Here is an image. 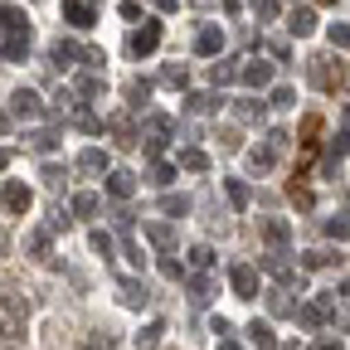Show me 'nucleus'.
Wrapping results in <instances>:
<instances>
[{
    "label": "nucleus",
    "mask_w": 350,
    "mask_h": 350,
    "mask_svg": "<svg viewBox=\"0 0 350 350\" xmlns=\"http://www.w3.org/2000/svg\"><path fill=\"white\" fill-rule=\"evenodd\" d=\"M214 301V282L209 278H190V306H209Z\"/></svg>",
    "instance_id": "obj_14"
},
{
    "label": "nucleus",
    "mask_w": 350,
    "mask_h": 350,
    "mask_svg": "<svg viewBox=\"0 0 350 350\" xmlns=\"http://www.w3.org/2000/svg\"><path fill=\"white\" fill-rule=\"evenodd\" d=\"M287 195H292V204H297V209H312V190H301V185H292Z\"/></svg>",
    "instance_id": "obj_45"
},
{
    "label": "nucleus",
    "mask_w": 350,
    "mask_h": 350,
    "mask_svg": "<svg viewBox=\"0 0 350 350\" xmlns=\"http://www.w3.org/2000/svg\"><path fill=\"white\" fill-rule=\"evenodd\" d=\"M195 49L209 59V54H219V49H224V29H204L200 39H195Z\"/></svg>",
    "instance_id": "obj_19"
},
{
    "label": "nucleus",
    "mask_w": 350,
    "mask_h": 350,
    "mask_svg": "<svg viewBox=\"0 0 350 350\" xmlns=\"http://www.w3.org/2000/svg\"><path fill=\"white\" fill-rule=\"evenodd\" d=\"M98 209H103V200H98L93 190H83V195H73V214H78V219H93Z\"/></svg>",
    "instance_id": "obj_16"
},
{
    "label": "nucleus",
    "mask_w": 350,
    "mask_h": 350,
    "mask_svg": "<svg viewBox=\"0 0 350 350\" xmlns=\"http://www.w3.org/2000/svg\"><path fill=\"white\" fill-rule=\"evenodd\" d=\"M122 253H126V262H131V268H146V253L137 248V239H131V229H126V243H122Z\"/></svg>",
    "instance_id": "obj_33"
},
{
    "label": "nucleus",
    "mask_w": 350,
    "mask_h": 350,
    "mask_svg": "<svg viewBox=\"0 0 350 350\" xmlns=\"http://www.w3.org/2000/svg\"><path fill=\"white\" fill-rule=\"evenodd\" d=\"M78 170H83V175H103V170H107V151H103V146L78 151Z\"/></svg>",
    "instance_id": "obj_11"
},
{
    "label": "nucleus",
    "mask_w": 350,
    "mask_h": 350,
    "mask_svg": "<svg viewBox=\"0 0 350 350\" xmlns=\"http://www.w3.org/2000/svg\"><path fill=\"white\" fill-rule=\"evenodd\" d=\"M258 229H262V239H268L273 248H282V243L292 239V229L282 224V219H262V224H258Z\"/></svg>",
    "instance_id": "obj_12"
},
{
    "label": "nucleus",
    "mask_w": 350,
    "mask_h": 350,
    "mask_svg": "<svg viewBox=\"0 0 350 350\" xmlns=\"http://www.w3.org/2000/svg\"><path fill=\"white\" fill-rule=\"evenodd\" d=\"M326 262H336L331 253H321V248H312V253H301V268L306 273H317V268H326Z\"/></svg>",
    "instance_id": "obj_34"
},
{
    "label": "nucleus",
    "mask_w": 350,
    "mask_h": 350,
    "mask_svg": "<svg viewBox=\"0 0 350 350\" xmlns=\"http://www.w3.org/2000/svg\"><path fill=\"white\" fill-rule=\"evenodd\" d=\"M161 336H165V321L142 326V331H137V350H156V345H161Z\"/></svg>",
    "instance_id": "obj_15"
},
{
    "label": "nucleus",
    "mask_w": 350,
    "mask_h": 350,
    "mask_svg": "<svg viewBox=\"0 0 350 350\" xmlns=\"http://www.w3.org/2000/svg\"><path fill=\"white\" fill-rule=\"evenodd\" d=\"M131 190H137V175L131 170H107V195L112 200H131Z\"/></svg>",
    "instance_id": "obj_9"
},
{
    "label": "nucleus",
    "mask_w": 350,
    "mask_h": 350,
    "mask_svg": "<svg viewBox=\"0 0 350 350\" xmlns=\"http://www.w3.org/2000/svg\"><path fill=\"white\" fill-rule=\"evenodd\" d=\"M73 122H78V126H83V131H93V137H98V131H103V122H98V117H93V112H78V117H73Z\"/></svg>",
    "instance_id": "obj_44"
},
{
    "label": "nucleus",
    "mask_w": 350,
    "mask_h": 350,
    "mask_svg": "<svg viewBox=\"0 0 350 350\" xmlns=\"http://www.w3.org/2000/svg\"><path fill=\"white\" fill-rule=\"evenodd\" d=\"M219 350H243V345H239V340H234V336L224 331V336H219Z\"/></svg>",
    "instance_id": "obj_51"
},
{
    "label": "nucleus",
    "mask_w": 350,
    "mask_h": 350,
    "mask_svg": "<svg viewBox=\"0 0 350 350\" xmlns=\"http://www.w3.org/2000/svg\"><path fill=\"white\" fill-rule=\"evenodd\" d=\"M146 234H151V243H156V248H170V243H175L170 224H161V219H151V224H146Z\"/></svg>",
    "instance_id": "obj_22"
},
{
    "label": "nucleus",
    "mask_w": 350,
    "mask_h": 350,
    "mask_svg": "<svg viewBox=\"0 0 350 350\" xmlns=\"http://www.w3.org/2000/svg\"><path fill=\"white\" fill-rule=\"evenodd\" d=\"M229 282H234V292H239L243 301L258 297V273L248 268V262H234V268H229Z\"/></svg>",
    "instance_id": "obj_6"
},
{
    "label": "nucleus",
    "mask_w": 350,
    "mask_h": 350,
    "mask_svg": "<svg viewBox=\"0 0 350 350\" xmlns=\"http://www.w3.org/2000/svg\"><path fill=\"white\" fill-rule=\"evenodd\" d=\"M151 175H156V185H170V180H175V165H156Z\"/></svg>",
    "instance_id": "obj_49"
},
{
    "label": "nucleus",
    "mask_w": 350,
    "mask_h": 350,
    "mask_svg": "<svg viewBox=\"0 0 350 350\" xmlns=\"http://www.w3.org/2000/svg\"><path fill=\"white\" fill-rule=\"evenodd\" d=\"M0 200H5V209H10V214H29V204H34L29 185H20V180H5V190H0Z\"/></svg>",
    "instance_id": "obj_7"
},
{
    "label": "nucleus",
    "mask_w": 350,
    "mask_h": 350,
    "mask_svg": "<svg viewBox=\"0 0 350 350\" xmlns=\"http://www.w3.org/2000/svg\"><path fill=\"white\" fill-rule=\"evenodd\" d=\"M224 190H229V204L234 209H248V185L243 180H224Z\"/></svg>",
    "instance_id": "obj_30"
},
{
    "label": "nucleus",
    "mask_w": 350,
    "mask_h": 350,
    "mask_svg": "<svg viewBox=\"0 0 350 350\" xmlns=\"http://www.w3.org/2000/svg\"><path fill=\"white\" fill-rule=\"evenodd\" d=\"M209 78H214V83H234V78H239V68H234V64H214V68H209Z\"/></svg>",
    "instance_id": "obj_40"
},
{
    "label": "nucleus",
    "mask_w": 350,
    "mask_h": 350,
    "mask_svg": "<svg viewBox=\"0 0 350 350\" xmlns=\"http://www.w3.org/2000/svg\"><path fill=\"white\" fill-rule=\"evenodd\" d=\"M83 350H107V340H98V336H93V340H83Z\"/></svg>",
    "instance_id": "obj_52"
},
{
    "label": "nucleus",
    "mask_w": 350,
    "mask_h": 350,
    "mask_svg": "<svg viewBox=\"0 0 350 350\" xmlns=\"http://www.w3.org/2000/svg\"><path fill=\"white\" fill-rule=\"evenodd\" d=\"M161 209H165V214H190V200H185V195H165Z\"/></svg>",
    "instance_id": "obj_37"
},
{
    "label": "nucleus",
    "mask_w": 350,
    "mask_h": 350,
    "mask_svg": "<svg viewBox=\"0 0 350 350\" xmlns=\"http://www.w3.org/2000/svg\"><path fill=\"white\" fill-rule=\"evenodd\" d=\"M262 273H273L282 287H292L297 282V268H292V262H287V253L282 248H273V253H262Z\"/></svg>",
    "instance_id": "obj_3"
},
{
    "label": "nucleus",
    "mask_w": 350,
    "mask_h": 350,
    "mask_svg": "<svg viewBox=\"0 0 350 350\" xmlns=\"http://www.w3.org/2000/svg\"><path fill=\"white\" fill-rule=\"evenodd\" d=\"M248 340H253L258 350H273V345H278V336H273L268 321H253V326H248Z\"/></svg>",
    "instance_id": "obj_17"
},
{
    "label": "nucleus",
    "mask_w": 350,
    "mask_h": 350,
    "mask_svg": "<svg viewBox=\"0 0 350 350\" xmlns=\"http://www.w3.org/2000/svg\"><path fill=\"white\" fill-rule=\"evenodd\" d=\"M273 156H278L273 146H258V151H248V165H253V170L262 175V170H273Z\"/></svg>",
    "instance_id": "obj_26"
},
{
    "label": "nucleus",
    "mask_w": 350,
    "mask_h": 350,
    "mask_svg": "<svg viewBox=\"0 0 350 350\" xmlns=\"http://www.w3.org/2000/svg\"><path fill=\"white\" fill-rule=\"evenodd\" d=\"M331 301L336 297H321V301H306V306H292V317L306 326V331H317L321 321H326V312H331Z\"/></svg>",
    "instance_id": "obj_4"
},
{
    "label": "nucleus",
    "mask_w": 350,
    "mask_h": 350,
    "mask_svg": "<svg viewBox=\"0 0 350 350\" xmlns=\"http://www.w3.org/2000/svg\"><path fill=\"white\" fill-rule=\"evenodd\" d=\"M239 78H243L248 88H268V83H273V64L253 59V64H243V68H239Z\"/></svg>",
    "instance_id": "obj_10"
},
{
    "label": "nucleus",
    "mask_w": 350,
    "mask_h": 350,
    "mask_svg": "<svg viewBox=\"0 0 350 350\" xmlns=\"http://www.w3.org/2000/svg\"><path fill=\"white\" fill-rule=\"evenodd\" d=\"M88 243H93V253H103V258H112V239H107L103 229H93V239H88Z\"/></svg>",
    "instance_id": "obj_43"
},
{
    "label": "nucleus",
    "mask_w": 350,
    "mask_h": 350,
    "mask_svg": "<svg viewBox=\"0 0 350 350\" xmlns=\"http://www.w3.org/2000/svg\"><path fill=\"white\" fill-rule=\"evenodd\" d=\"M103 88H107V83H103L98 73H83V78H78V93H83V98H103Z\"/></svg>",
    "instance_id": "obj_28"
},
{
    "label": "nucleus",
    "mask_w": 350,
    "mask_h": 350,
    "mask_svg": "<svg viewBox=\"0 0 350 350\" xmlns=\"http://www.w3.org/2000/svg\"><path fill=\"white\" fill-rule=\"evenodd\" d=\"M25 243H29V253H34V258H49V234H29Z\"/></svg>",
    "instance_id": "obj_39"
},
{
    "label": "nucleus",
    "mask_w": 350,
    "mask_h": 350,
    "mask_svg": "<svg viewBox=\"0 0 350 350\" xmlns=\"http://www.w3.org/2000/svg\"><path fill=\"white\" fill-rule=\"evenodd\" d=\"M317 350H340V336H321V340H317Z\"/></svg>",
    "instance_id": "obj_50"
},
{
    "label": "nucleus",
    "mask_w": 350,
    "mask_h": 350,
    "mask_svg": "<svg viewBox=\"0 0 350 350\" xmlns=\"http://www.w3.org/2000/svg\"><path fill=\"white\" fill-rule=\"evenodd\" d=\"M5 131H10V112H5V107H0V137H5Z\"/></svg>",
    "instance_id": "obj_53"
},
{
    "label": "nucleus",
    "mask_w": 350,
    "mask_h": 350,
    "mask_svg": "<svg viewBox=\"0 0 350 350\" xmlns=\"http://www.w3.org/2000/svg\"><path fill=\"white\" fill-rule=\"evenodd\" d=\"M345 151H350V126L331 137V165H336V156H345Z\"/></svg>",
    "instance_id": "obj_38"
},
{
    "label": "nucleus",
    "mask_w": 350,
    "mask_h": 350,
    "mask_svg": "<svg viewBox=\"0 0 350 350\" xmlns=\"http://www.w3.org/2000/svg\"><path fill=\"white\" fill-rule=\"evenodd\" d=\"M29 146H34V151H44V156H49V151L59 146V131H34V137H29Z\"/></svg>",
    "instance_id": "obj_31"
},
{
    "label": "nucleus",
    "mask_w": 350,
    "mask_h": 350,
    "mask_svg": "<svg viewBox=\"0 0 350 350\" xmlns=\"http://www.w3.org/2000/svg\"><path fill=\"white\" fill-rule=\"evenodd\" d=\"M185 107H190V112H200V117H209V112H219V103H214L209 93H190V98H185Z\"/></svg>",
    "instance_id": "obj_23"
},
{
    "label": "nucleus",
    "mask_w": 350,
    "mask_h": 350,
    "mask_svg": "<svg viewBox=\"0 0 350 350\" xmlns=\"http://www.w3.org/2000/svg\"><path fill=\"white\" fill-rule=\"evenodd\" d=\"M146 98H151V83H126V103L137 107V112L146 107Z\"/></svg>",
    "instance_id": "obj_29"
},
{
    "label": "nucleus",
    "mask_w": 350,
    "mask_h": 350,
    "mask_svg": "<svg viewBox=\"0 0 350 350\" xmlns=\"http://www.w3.org/2000/svg\"><path fill=\"white\" fill-rule=\"evenodd\" d=\"M273 107H297V93H292V88H278V93H273Z\"/></svg>",
    "instance_id": "obj_46"
},
{
    "label": "nucleus",
    "mask_w": 350,
    "mask_h": 350,
    "mask_svg": "<svg viewBox=\"0 0 350 350\" xmlns=\"http://www.w3.org/2000/svg\"><path fill=\"white\" fill-rule=\"evenodd\" d=\"M185 78H190V73H185V64H170V68L161 73V83H165V88H185Z\"/></svg>",
    "instance_id": "obj_35"
},
{
    "label": "nucleus",
    "mask_w": 350,
    "mask_h": 350,
    "mask_svg": "<svg viewBox=\"0 0 350 350\" xmlns=\"http://www.w3.org/2000/svg\"><path fill=\"white\" fill-rule=\"evenodd\" d=\"M10 112H15L20 122H39V117H44V103H39L34 88H20V93L10 98Z\"/></svg>",
    "instance_id": "obj_2"
},
{
    "label": "nucleus",
    "mask_w": 350,
    "mask_h": 350,
    "mask_svg": "<svg viewBox=\"0 0 350 350\" xmlns=\"http://www.w3.org/2000/svg\"><path fill=\"white\" fill-rule=\"evenodd\" d=\"M340 326H345V331H350V312H345V317H340Z\"/></svg>",
    "instance_id": "obj_55"
},
{
    "label": "nucleus",
    "mask_w": 350,
    "mask_h": 350,
    "mask_svg": "<svg viewBox=\"0 0 350 350\" xmlns=\"http://www.w3.org/2000/svg\"><path fill=\"white\" fill-rule=\"evenodd\" d=\"M219 146H224V151H239V131L224 126V131H219Z\"/></svg>",
    "instance_id": "obj_48"
},
{
    "label": "nucleus",
    "mask_w": 350,
    "mask_h": 350,
    "mask_svg": "<svg viewBox=\"0 0 350 350\" xmlns=\"http://www.w3.org/2000/svg\"><path fill=\"white\" fill-rule=\"evenodd\" d=\"M112 224L126 234V229H131V209H122V204H117V209H112Z\"/></svg>",
    "instance_id": "obj_47"
},
{
    "label": "nucleus",
    "mask_w": 350,
    "mask_h": 350,
    "mask_svg": "<svg viewBox=\"0 0 350 350\" xmlns=\"http://www.w3.org/2000/svg\"><path fill=\"white\" fill-rule=\"evenodd\" d=\"M64 15H68L73 25H83V29H88V25H93V10H88V5H83V0H64Z\"/></svg>",
    "instance_id": "obj_20"
},
{
    "label": "nucleus",
    "mask_w": 350,
    "mask_h": 350,
    "mask_svg": "<svg viewBox=\"0 0 350 350\" xmlns=\"http://www.w3.org/2000/svg\"><path fill=\"white\" fill-rule=\"evenodd\" d=\"M29 54V29H10L5 39V59H25Z\"/></svg>",
    "instance_id": "obj_18"
},
{
    "label": "nucleus",
    "mask_w": 350,
    "mask_h": 350,
    "mask_svg": "<svg viewBox=\"0 0 350 350\" xmlns=\"http://www.w3.org/2000/svg\"><path fill=\"white\" fill-rule=\"evenodd\" d=\"M268 312H273V317H292V301H287V292H268Z\"/></svg>",
    "instance_id": "obj_36"
},
{
    "label": "nucleus",
    "mask_w": 350,
    "mask_h": 350,
    "mask_svg": "<svg viewBox=\"0 0 350 350\" xmlns=\"http://www.w3.org/2000/svg\"><path fill=\"white\" fill-rule=\"evenodd\" d=\"M306 73H312V83L321 88V93H331V88L340 83V64H336L331 54H317V59H312V68H306Z\"/></svg>",
    "instance_id": "obj_1"
},
{
    "label": "nucleus",
    "mask_w": 350,
    "mask_h": 350,
    "mask_svg": "<svg viewBox=\"0 0 350 350\" xmlns=\"http://www.w3.org/2000/svg\"><path fill=\"white\" fill-rule=\"evenodd\" d=\"M234 117H239V122H262V103H258V98H243V103L234 107Z\"/></svg>",
    "instance_id": "obj_24"
},
{
    "label": "nucleus",
    "mask_w": 350,
    "mask_h": 350,
    "mask_svg": "<svg viewBox=\"0 0 350 350\" xmlns=\"http://www.w3.org/2000/svg\"><path fill=\"white\" fill-rule=\"evenodd\" d=\"M117 292H122L126 306H137V312H142V306H151V292H146V282H137V278H122Z\"/></svg>",
    "instance_id": "obj_8"
},
{
    "label": "nucleus",
    "mask_w": 350,
    "mask_h": 350,
    "mask_svg": "<svg viewBox=\"0 0 350 350\" xmlns=\"http://www.w3.org/2000/svg\"><path fill=\"white\" fill-rule=\"evenodd\" d=\"M331 49H350V25H331Z\"/></svg>",
    "instance_id": "obj_41"
},
{
    "label": "nucleus",
    "mask_w": 350,
    "mask_h": 350,
    "mask_svg": "<svg viewBox=\"0 0 350 350\" xmlns=\"http://www.w3.org/2000/svg\"><path fill=\"white\" fill-rule=\"evenodd\" d=\"M317 29V15L312 10H292V20H287V34H297V39H306Z\"/></svg>",
    "instance_id": "obj_13"
},
{
    "label": "nucleus",
    "mask_w": 350,
    "mask_h": 350,
    "mask_svg": "<svg viewBox=\"0 0 350 350\" xmlns=\"http://www.w3.org/2000/svg\"><path fill=\"white\" fill-rule=\"evenodd\" d=\"M78 59H83V49H78V44H64V39L54 44V64H64V68H68V64H78Z\"/></svg>",
    "instance_id": "obj_25"
},
{
    "label": "nucleus",
    "mask_w": 350,
    "mask_h": 350,
    "mask_svg": "<svg viewBox=\"0 0 350 350\" xmlns=\"http://www.w3.org/2000/svg\"><path fill=\"white\" fill-rule=\"evenodd\" d=\"M326 239H350V214H336V219H326Z\"/></svg>",
    "instance_id": "obj_27"
},
{
    "label": "nucleus",
    "mask_w": 350,
    "mask_h": 350,
    "mask_svg": "<svg viewBox=\"0 0 350 350\" xmlns=\"http://www.w3.org/2000/svg\"><path fill=\"white\" fill-rule=\"evenodd\" d=\"M0 25H5V29H29L25 10H15V5H5V10H0Z\"/></svg>",
    "instance_id": "obj_32"
},
{
    "label": "nucleus",
    "mask_w": 350,
    "mask_h": 350,
    "mask_svg": "<svg viewBox=\"0 0 350 350\" xmlns=\"http://www.w3.org/2000/svg\"><path fill=\"white\" fill-rule=\"evenodd\" d=\"M180 170H195L200 175V170H209V156L200 146H190V151H180Z\"/></svg>",
    "instance_id": "obj_21"
},
{
    "label": "nucleus",
    "mask_w": 350,
    "mask_h": 350,
    "mask_svg": "<svg viewBox=\"0 0 350 350\" xmlns=\"http://www.w3.org/2000/svg\"><path fill=\"white\" fill-rule=\"evenodd\" d=\"M190 262H195V268H209V262H214L209 243H195V248H190Z\"/></svg>",
    "instance_id": "obj_42"
},
{
    "label": "nucleus",
    "mask_w": 350,
    "mask_h": 350,
    "mask_svg": "<svg viewBox=\"0 0 350 350\" xmlns=\"http://www.w3.org/2000/svg\"><path fill=\"white\" fill-rule=\"evenodd\" d=\"M156 44H161V25H151V20H146L142 29H131V39H126V49H131V54L142 59V54H151V49H156Z\"/></svg>",
    "instance_id": "obj_5"
},
{
    "label": "nucleus",
    "mask_w": 350,
    "mask_h": 350,
    "mask_svg": "<svg viewBox=\"0 0 350 350\" xmlns=\"http://www.w3.org/2000/svg\"><path fill=\"white\" fill-rule=\"evenodd\" d=\"M5 165H10V151H5V146H0V170H5Z\"/></svg>",
    "instance_id": "obj_54"
},
{
    "label": "nucleus",
    "mask_w": 350,
    "mask_h": 350,
    "mask_svg": "<svg viewBox=\"0 0 350 350\" xmlns=\"http://www.w3.org/2000/svg\"><path fill=\"white\" fill-rule=\"evenodd\" d=\"M0 253H5V229H0Z\"/></svg>",
    "instance_id": "obj_56"
}]
</instances>
